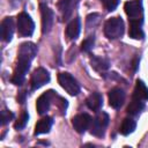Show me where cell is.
I'll return each mask as SVG.
<instances>
[{"label":"cell","mask_w":148,"mask_h":148,"mask_svg":"<svg viewBox=\"0 0 148 148\" xmlns=\"http://www.w3.org/2000/svg\"><path fill=\"white\" fill-rule=\"evenodd\" d=\"M141 27H142V20H130L128 36L133 39H142L145 34Z\"/></svg>","instance_id":"obj_13"},{"label":"cell","mask_w":148,"mask_h":148,"mask_svg":"<svg viewBox=\"0 0 148 148\" xmlns=\"http://www.w3.org/2000/svg\"><path fill=\"white\" fill-rule=\"evenodd\" d=\"M80 30H81V23H80V18L79 17H75L73 18L67 28H66V36L69 38V39H76L80 35Z\"/></svg>","instance_id":"obj_15"},{"label":"cell","mask_w":148,"mask_h":148,"mask_svg":"<svg viewBox=\"0 0 148 148\" xmlns=\"http://www.w3.org/2000/svg\"><path fill=\"white\" fill-rule=\"evenodd\" d=\"M32 59L34 58H31L29 56L18 53L17 64H16V67H15V71H14L13 77H12V82L14 84L20 86V84L23 83V81L25 79V74H27V72L30 68V64H31V60Z\"/></svg>","instance_id":"obj_1"},{"label":"cell","mask_w":148,"mask_h":148,"mask_svg":"<svg viewBox=\"0 0 148 148\" xmlns=\"http://www.w3.org/2000/svg\"><path fill=\"white\" fill-rule=\"evenodd\" d=\"M54 95H56V92L53 90H47L38 97L37 103H36V108H37V111L39 114H45L49 111L50 105H51V101L54 97Z\"/></svg>","instance_id":"obj_9"},{"label":"cell","mask_w":148,"mask_h":148,"mask_svg":"<svg viewBox=\"0 0 148 148\" xmlns=\"http://www.w3.org/2000/svg\"><path fill=\"white\" fill-rule=\"evenodd\" d=\"M90 64H91V67L94 69H96L97 72H104L110 66L109 61L104 58H101V57H92L90 60Z\"/></svg>","instance_id":"obj_21"},{"label":"cell","mask_w":148,"mask_h":148,"mask_svg":"<svg viewBox=\"0 0 148 148\" xmlns=\"http://www.w3.org/2000/svg\"><path fill=\"white\" fill-rule=\"evenodd\" d=\"M14 118V113L8 111V110H2L1 111V124L6 125L7 123H9L12 119Z\"/></svg>","instance_id":"obj_25"},{"label":"cell","mask_w":148,"mask_h":148,"mask_svg":"<svg viewBox=\"0 0 148 148\" xmlns=\"http://www.w3.org/2000/svg\"><path fill=\"white\" fill-rule=\"evenodd\" d=\"M124 21L121 17H111L104 24V34L109 39H117L124 34Z\"/></svg>","instance_id":"obj_2"},{"label":"cell","mask_w":148,"mask_h":148,"mask_svg":"<svg viewBox=\"0 0 148 148\" xmlns=\"http://www.w3.org/2000/svg\"><path fill=\"white\" fill-rule=\"evenodd\" d=\"M109 124V116L105 112H99L90 124V133L95 136H103Z\"/></svg>","instance_id":"obj_4"},{"label":"cell","mask_w":148,"mask_h":148,"mask_svg":"<svg viewBox=\"0 0 148 148\" xmlns=\"http://www.w3.org/2000/svg\"><path fill=\"white\" fill-rule=\"evenodd\" d=\"M102 2V5L104 6V8L109 12H112L117 8L118 3H119V0H99Z\"/></svg>","instance_id":"obj_24"},{"label":"cell","mask_w":148,"mask_h":148,"mask_svg":"<svg viewBox=\"0 0 148 148\" xmlns=\"http://www.w3.org/2000/svg\"><path fill=\"white\" fill-rule=\"evenodd\" d=\"M136 127V123L135 120H133L132 118H125L120 125V128H119V132L123 134V135H130L131 133L134 132Z\"/></svg>","instance_id":"obj_20"},{"label":"cell","mask_w":148,"mask_h":148,"mask_svg":"<svg viewBox=\"0 0 148 148\" xmlns=\"http://www.w3.org/2000/svg\"><path fill=\"white\" fill-rule=\"evenodd\" d=\"M125 101V92L120 88H113L109 91V104L113 109H119Z\"/></svg>","instance_id":"obj_11"},{"label":"cell","mask_w":148,"mask_h":148,"mask_svg":"<svg viewBox=\"0 0 148 148\" xmlns=\"http://www.w3.org/2000/svg\"><path fill=\"white\" fill-rule=\"evenodd\" d=\"M79 0H60L59 2V9L62 14L64 20H68L69 16L73 13V9L76 7Z\"/></svg>","instance_id":"obj_14"},{"label":"cell","mask_w":148,"mask_h":148,"mask_svg":"<svg viewBox=\"0 0 148 148\" xmlns=\"http://www.w3.org/2000/svg\"><path fill=\"white\" fill-rule=\"evenodd\" d=\"M0 34L1 38L5 42H10L13 34H14V21L12 17H6L2 20L0 25Z\"/></svg>","instance_id":"obj_12"},{"label":"cell","mask_w":148,"mask_h":148,"mask_svg":"<svg viewBox=\"0 0 148 148\" xmlns=\"http://www.w3.org/2000/svg\"><path fill=\"white\" fill-rule=\"evenodd\" d=\"M28 120H29V114H28V112H27V111H23V112L21 113L20 118L17 119V121H16V123H15V125H14L15 130H22V128L27 125Z\"/></svg>","instance_id":"obj_22"},{"label":"cell","mask_w":148,"mask_h":148,"mask_svg":"<svg viewBox=\"0 0 148 148\" xmlns=\"http://www.w3.org/2000/svg\"><path fill=\"white\" fill-rule=\"evenodd\" d=\"M53 125V119L51 117H44L42 118L35 126V135H39V134H44V133H49L51 127Z\"/></svg>","instance_id":"obj_16"},{"label":"cell","mask_w":148,"mask_h":148,"mask_svg":"<svg viewBox=\"0 0 148 148\" xmlns=\"http://www.w3.org/2000/svg\"><path fill=\"white\" fill-rule=\"evenodd\" d=\"M39 9H40V15H42V32L49 34L53 25V18H54L53 12L45 3H40Z\"/></svg>","instance_id":"obj_8"},{"label":"cell","mask_w":148,"mask_h":148,"mask_svg":"<svg viewBox=\"0 0 148 148\" xmlns=\"http://www.w3.org/2000/svg\"><path fill=\"white\" fill-rule=\"evenodd\" d=\"M49 81H50L49 72L43 67H38V68H36L34 71L32 75H31V80H30L31 89L32 90H37L40 87H43L44 84H46Z\"/></svg>","instance_id":"obj_7"},{"label":"cell","mask_w":148,"mask_h":148,"mask_svg":"<svg viewBox=\"0 0 148 148\" xmlns=\"http://www.w3.org/2000/svg\"><path fill=\"white\" fill-rule=\"evenodd\" d=\"M72 124H73V127L74 130L77 132V133H84L86 130H88L90 127V124H91V117L87 113H81V114H77L73 118L72 120Z\"/></svg>","instance_id":"obj_10"},{"label":"cell","mask_w":148,"mask_h":148,"mask_svg":"<svg viewBox=\"0 0 148 148\" xmlns=\"http://www.w3.org/2000/svg\"><path fill=\"white\" fill-rule=\"evenodd\" d=\"M58 82L61 86V88L65 89L66 92H68L72 96H76L80 92V86H79L77 81L69 73H66V72L59 73Z\"/></svg>","instance_id":"obj_3"},{"label":"cell","mask_w":148,"mask_h":148,"mask_svg":"<svg viewBox=\"0 0 148 148\" xmlns=\"http://www.w3.org/2000/svg\"><path fill=\"white\" fill-rule=\"evenodd\" d=\"M94 43H95V37L94 36H89L88 38H86L82 43H81V50L83 52H89L92 46H94Z\"/></svg>","instance_id":"obj_23"},{"label":"cell","mask_w":148,"mask_h":148,"mask_svg":"<svg viewBox=\"0 0 148 148\" xmlns=\"http://www.w3.org/2000/svg\"><path fill=\"white\" fill-rule=\"evenodd\" d=\"M124 9L130 17L128 20H142L143 16V7L142 0H131L127 1L124 6Z\"/></svg>","instance_id":"obj_6"},{"label":"cell","mask_w":148,"mask_h":148,"mask_svg":"<svg viewBox=\"0 0 148 148\" xmlns=\"http://www.w3.org/2000/svg\"><path fill=\"white\" fill-rule=\"evenodd\" d=\"M17 30L21 36L28 37L34 34L35 23L27 13H21L17 16Z\"/></svg>","instance_id":"obj_5"},{"label":"cell","mask_w":148,"mask_h":148,"mask_svg":"<svg viewBox=\"0 0 148 148\" xmlns=\"http://www.w3.org/2000/svg\"><path fill=\"white\" fill-rule=\"evenodd\" d=\"M86 103H87V106L90 110H92V111H99V109L103 105V97H102V95L99 92H92V94H90L88 96Z\"/></svg>","instance_id":"obj_17"},{"label":"cell","mask_w":148,"mask_h":148,"mask_svg":"<svg viewBox=\"0 0 148 148\" xmlns=\"http://www.w3.org/2000/svg\"><path fill=\"white\" fill-rule=\"evenodd\" d=\"M133 97L142 99V101H148V88L141 80H138L136 83H135V88H134V91H133Z\"/></svg>","instance_id":"obj_18"},{"label":"cell","mask_w":148,"mask_h":148,"mask_svg":"<svg viewBox=\"0 0 148 148\" xmlns=\"http://www.w3.org/2000/svg\"><path fill=\"white\" fill-rule=\"evenodd\" d=\"M143 109H145V103H143V101L133 97V98H132V102H131L130 105L127 106V113L131 114V116H138V114H140V112H141Z\"/></svg>","instance_id":"obj_19"}]
</instances>
